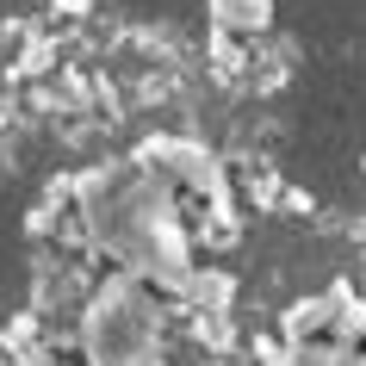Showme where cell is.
Segmentation results:
<instances>
[{
    "mask_svg": "<svg viewBox=\"0 0 366 366\" xmlns=\"http://www.w3.org/2000/svg\"><path fill=\"white\" fill-rule=\"evenodd\" d=\"M81 360L87 366H162L168 360V298L112 267L99 280L87 323H81Z\"/></svg>",
    "mask_w": 366,
    "mask_h": 366,
    "instance_id": "1",
    "label": "cell"
},
{
    "mask_svg": "<svg viewBox=\"0 0 366 366\" xmlns=\"http://www.w3.org/2000/svg\"><path fill=\"white\" fill-rule=\"evenodd\" d=\"M217 44H261L273 31V0H205Z\"/></svg>",
    "mask_w": 366,
    "mask_h": 366,
    "instance_id": "2",
    "label": "cell"
},
{
    "mask_svg": "<svg viewBox=\"0 0 366 366\" xmlns=\"http://www.w3.org/2000/svg\"><path fill=\"white\" fill-rule=\"evenodd\" d=\"M50 13H62V19H94V6L99 0H44Z\"/></svg>",
    "mask_w": 366,
    "mask_h": 366,
    "instance_id": "3",
    "label": "cell"
},
{
    "mask_svg": "<svg viewBox=\"0 0 366 366\" xmlns=\"http://www.w3.org/2000/svg\"><path fill=\"white\" fill-rule=\"evenodd\" d=\"M360 366H366V360H360Z\"/></svg>",
    "mask_w": 366,
    "mask_h": 366,
    "instance_id": "4",
    "label": "cell"
}]
</instances>
